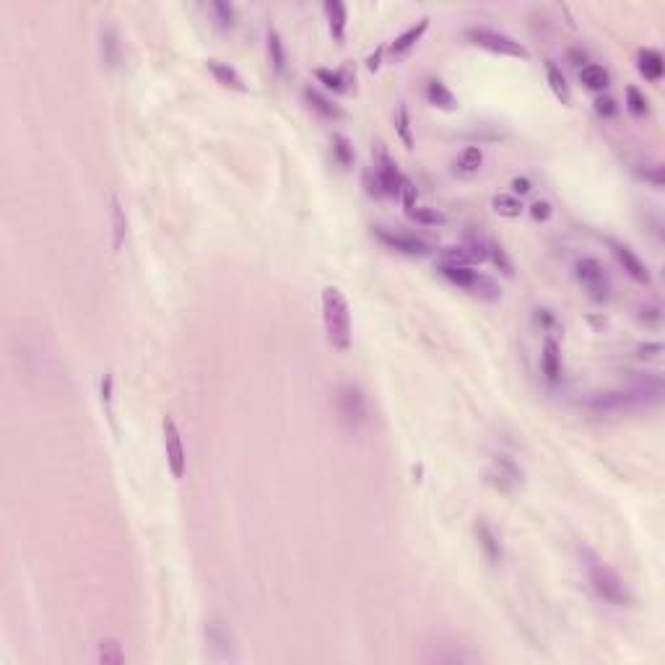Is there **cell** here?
<instances>
[{
    "label": "cell",
    "instance_id": "obj_22",
    "mask_svg": "<svg viewBox=\"0 0 665 665\" xmlns=\"http://www.w3.org/2000/svg\"><path fill=\"white\" fill-rule=\"evenodd\" d=\"M579 81L582 86L590 89V91H603L611 84V73L598 63H587L585 68H579Z\"/></svg>",
    "mask_w": 665,
    "mask_h": 665
},
{
    "label": "cell",
    "instance_id": "obj_24",
    "mask_svg": "<svg viewBox=\"0 0 665 665\" xmlns=\"http://www.w3.org/2000/svg\"><path fill=\"white\" fill-rule=\"evenodd\" d=\"M491 208L499 216H504V219H517V216L525 211V206H522L520 198H515V195H507V193H496V195H494V198H491Z\"/></svg>",
    "mask_w": 665,
    "mask_h": 665
},
{
    "label": "cell",
    "instance_id": "obj_8",
    "mask_svg": "<svg viewBox=\"0 0 665 665\" xmlns=\"http://www.w3.org/2000/svg\"><path fill=\"white\" fill-rule=\"evenodd\" d=\"M338 411L351 426H361L369 421V408H366L364 393L356 385H341L338 387Z\"/></svg>",
    "mask_w": 665,
    "mask_h": 665
},
{
    "label": "cell",
    "instance_id": "obj_4",
    "mask_svg": "<svg viewBox=\"0 0 665 665\" xmlns=\"http://www.w3.org/2000/svg\"><path fill=\"white\" fill-rule=\"evenodd\" d=\"M465 39L471 44H476V47L496 52V55H507V58H520V60L530 58V50L525 44H520L509 34H501V31L484 29V26H471V29H465Z\"/></svg>",
    "mask_w": 665,
    "mask_h": 665
},
{
    "label": "cell",
    "instance_id": "obj_23",
    "mask_svg": "<svg viewBox=\"0 0 665 665\" xmlns=\"http://www.w3.org/2000/svg\"><path fill=\"white\" fill-rule=\"evenodd\" d=\"M120 58V42H117V31L112 26L101 29V63L107 68H115Z\"/></svg>",
    "mask_w": 665,
    "mask_h": 665
},
{
    "label": "cell",
    "instance_id": "obj_32",
    "mask_svg": "<svg viewBox=\"0 0 665 665\" xmlns=\"http://www.w3.org/2000/svg\"><path fill=\"white\" fill-rule=\"evenodd\" d=\"M489 260H491L496 268H499L504 276H515V265H512V260H509L507 250L501 247V244L496 242H489Z\"/></svg>",
    "mask_w": 665,
    "mask_h": 665
},
{
    "label": "cell",
    "instance_id": "obj_20",
    "mask_svg": "<svg viewBox=\"0 0 665 665\" xmlns=\"http://www.w3.org/2000/svg\"><path fill=\"white\" fill-rule=\"evenodd\" d=\"M546 81H549L551 91L556 94V99L561 101V104H569V101H572V89L566 84V76L561 73V68H559L554 60H546Z\"/></svg>",
    "mask_w": 665,
    "mask_h": 665
},
{
    "label": "cell",
    "instance_id": "obj_42",
    "mask_svg": "<svg viewBox=\"0 0 665 665\" xmlns=\"http://www.w3.org/2000/svg\"><path fill=\"white\" fill-rule=\"evenodd\" d=\"M512 190H515V193H520V195H525V193H530V190H533V185H530L528 177H515V179H512Z\"/></svg>",
    "mask_w": 665,
    "mask_h": 665
},
{
    "label": "cell",
    "instance_id": "obj_26",
    "mask_svg": "<svg viewBox=\"0 0 665 665\" xmlns=\"http://www.w3.org/2000/svg\"><path fill=\"white\" fill-rule=\"evenodd\" d=\"M481 164H484V151L479 149V146H468V149L460 151L458 161H455V166H458L463 174H476L481 169Z\"/></svg>",
    "mask_w": 665,
    "mask_h": 665
},
{
    "label": "cell",
    "instance_id": "obj_30",
    "mask_svg": "<svg viewBox=\"0 0 665 665\" xmlns=\"http://www.w3.org/2000/svg\"><path fill=\"white\" fill-rule=\"evenodd\" d=\"M626 109H629L634 117H644L650 112V101L636 86H626Z\"/></svg>",
    "mask_w": 665,
    "mask_h": 665
},
{
    "label": "cell",
    "instance_id": "obj_19",
    "mask_svg": "<svg viewBox=\"0 0 665 665\" xmlns=\"http://www.w3.org/2000/svg\"><path fill=\"white\" fill-rule=\"evenodd\" d=\"M265 42H268V58H271V65L273 71L279 73V76H286V63H289V55H286V44H284V39H281V34L276 29H268V36H265Z\"/></svg>",
    "mask_w": 665,
    "mask_h": 665
},
{
    "label": "cell",
    "instance_id": "obj_35",
    "mask_svg": "<svg viewBox=\"0 0 665 665\" xmlns=\"http://www.w3.org/2000/svg\"><path fill=\"white\" fill-rule=\"evenodd\" d=\"M112 219H115V247L122 244V236H125V216H122V208L117 195H112Z\"/></svg>",
    "mask_w": 665,
    "mask_h": 665
},
{
    "label": "cell",
    "instance_id": "obj_40",
    "mask_svg": "<svg viewBox=\"0 0 665 665\" xmlns=\"http://www.w3.org/2000/svg\"><path fill=\"white\" fill-rule=\"evenodd\" d=\"M639 177H644V179H650L652 185L655 187H663V166H652V169H644V172H639Z\"/></svg>",
    "mask_w": 665,
    "mask_h": 665
},
{
    "label": "cell",
    "instance_id": "obj_16",
    "mask_svg": "<svg viewBox=\"0 0 665 665\" xmlns=\"http://www.w3.org/2000/svg\"><path fill=\"white\" fill-rule=\"evenodd\" d=\"M325 16H328V29L330 36L338 44L346 39V26H349V11L341 0H325Z\"/></svg>",
    "mask_w": 665,
    "mask_h": 665
},
{
    "label": "cell",
    "instance_id": "obj_39",
    "mask_svg": "<svg viewBox=\"0 0 665 665\" xmlns=\"http://www.w3.org/2000/svg\"><path fill=\"white\" fill-rule=\"evenodd\" d=\"M364 187H366V195L382 198V187H379V179H377V174H374V169L364 172Z\"/></svg>",
    "mask_w": 665,
    "mask_h": 665
},
{
    "label": "cell",
    "instance_id": "obj_31",
    "mask_svg": "<svg viewBox=\"0 0 665 665\" xmlns=\"http://www.w3.org/2000/svg\"><path fill=\"white\" fill-rule=\"evenodd\" d=\"M211 14H214L216 24L221 26V29H231L236 21V14H234V6L231 3H224V0H216V3H211Z\"/></svg>",
    "mask_w": 665,
    "mask_h": 665
},
{
    "label": "cell",
    "instance_id": "obj_25",
    "mask_svg": "<svg viewBox=\"0 0 665 665\" xmlns=\"http://www.w3.org/2000/svg\"><path fill=\"white\" fill-rule=\"evenodd\" d=\"M330 151H333V159H336V164H341L344 169H349L351 164H354V159H356V154H354V146H351V141L346 136H341V133H336V136L330 138Z\"/></svg>",
    "mask_w": 665,
    "mask_h": 665
},
{
    "label": "cell",
    "instance_id": "obj_3",
    "mask_svg": "<svg viewBox=\"0 0 665 665\" xmlns=\"http://www.w3.org/2000/svg\"><path fill=\"white\" fill-rule=\"evenodd\" d=\"M436 271L442 273V279H447L452 284V286H460L465 289V291L476 294V296H481V299H499L501 296V289L494 284V279H489V276H484V273L473 271L471 265H452V263H439L436 265Z\"/></svg>",
    "mask_w": 665,
    "mask_h": 665
},
{
    "label": "cell",
    "instance_id": "obj_29",
    "mask_svg": "<svg viewBox=\"0 0 665 665\" xmlns=\"http://www.w3.org/2000/svg\"><path fill=\"white\" fill-rule=\"evenodd\" d=\"M315 76H317V81H320V84H325V89H330V91H336V94L349 91V81H346V76H344L341 71H330V68H317Z\"/></svg>",
    "mask_w": 665,
    "mask_h": 665
},
{
    "label": "cell",
    "instance_id": "obj_18",
    "mask_svg": "<svg viewBox=\"0 0 665 665\" xmlns=\"http://www.w3.org/2000/svg\"><path fill=\"white\" fill-rule=\"evenodd\" d=\"M304 99H307L309 107L315 109L320 117H325V120H341V117H344V109L338 107L336 101H330L328 96H322L317 89H312V86L304 89Z\"/></svg>",
    "mask_w": 665,
    "mask_h": 665
},
{
    "label": "cell",
    "instance_id": "obj_6",
    "mask_svg": "<svg viewBox=\"0 0 665 665\" xmlns=\"http://www.w3.org/2000/svg\"><path fill=\"white\" fill-rule=\"evenodd\" d=\"M372 234L377 236L379 242L385 244L387 250L403 252V255H429L431 244L426 239L416 234H408V231H395V229H385V226H374Z\"/></svg>",
    "mask_w": 665,
    "mask_h": 665
},
{
    "label": "cell",
    "instance_id": "obj_12",
    "mask_svg": "<svg viewBox=\"0 0 665 665\" xmlns=\"http://www.w3.org/2000/svg\"><path fill=\"white\" fill-rule=\"evenodd\" d=\"M473 533H476V541H479L481 551L486 554L489 561H491V564H501V559H504V549H501L499 533H496V530H494L484 517H479V520L473 522Z\"/></svg>",
    "mask_w": 665,
    "mask_h": 665
},
{
    "label": "cell",
    "instance_id": "obj_45",
    "mask_svg": "<svg viewBox=\"0 0 665 665\" xmlns=\"http://www.w3.org/2000/svg\"><path fill=\"white\" fill-rule=\"evenodd\" d=\"M109 398H112V374H107L104 382H101V401L109 403Z\"/></svg>",
    "mask_w": 665,
    "mask_h": 665
},
{
    "label": "cell",
    "instance_id": "obj_9",
    "mask_svg": "<svg viewBox=\"0 0 665 665\" xmlns=\"http://www.w3.org/2000/svg\"><path fill=\"white\" fill-rule=\"evenodd\" d=\"M374 166H377L374 174H377V179H379L382 195H387V198H401V185L406 177H403L398 164L390 159V154H387L382 146H377V164Z\"/></svg>",
    "mask_w": 665,
    "mask_h": 665
},
{
    "label": "cell",
    "instance_id": "obj_36",
    "mask_svg": "<svg viewBox=\"0 0 665 665\" xmlns=\"http://www.w3.org/2000/svg\"><path fill=\"white\" fill-rule=\"evenodd\" d=\"M416 198H419V190H416V185L411 182V179H403L401 185V201H403V208L406 211H411V208H416Z\"/></svg>",
    "mask_w": 665,
    "mask_h": 665
},
{
    "label": "cell",
    "instance_id": "obj_27",
    "mask_svg": "<svg viewBox=\"0 0 665 665\" xmlns=\"http://www.w3.org/2000/svg\"><path fill=\"white\" fill-rule=\"evenodd\" d=\"M408 216H411L416 224H421V226H442V224H447V216H444L442 211H436V208H429V206L411 208Z\"/></svg>",
    "mask_w": 665,
    "mask_h": 665
},
{
    "label": "cell",
    "instance_id": "obj_43",
    "mask_svg": "<svg viewBox=\"0 0 665 665\" xmlns=\"http://www.w3.org/2000/svg\"><path fill=\"white\" fill-rule=\"evenodd\" d=\"M382 55H385V47H377V50H374L372 55L366 58V68H369V71H377V68H379V60H382Z\"/></svg>",
    "mask_w": 665,
    "mask_h": 665
},
{
    "label": "cell",
    "instance_id": "obj_7",
    "mask_svg": "<svg viewBox=\"0 0 665 665\" xmlns=\"http://www.w3.org/2000/svg\"><path fill=\"white\" fill-rule=\"evenodd\" d=\"M161 431H164L166 463H169L172 476L179 481L187 471V458H185V444H182V436H179V429H177V424H174L172 416H164V421H161Z\"/></svg>",
    "mask_w": 665,
    "mask_h": 665
},
{
    "label": "cell",
    "instance_id": "obj_11",
    "mask_svg": "<svg viewBox=\"0 0 665 665\" xmlns=\"http://www.w3.org/2000/svg\"><path fill=\"white\" fill-rule=\"evenodd\" d=\"M611 250H614L616 260H619V265L626 271L629 279H634L636 284H650V268H647V263H644V260L631 250L629 244L611 239Z\"/></svg>",
    "mask_w": 665,
    "mask_h": 665
},
{
    "label": "cell",
    "instance_id": "obj_14",
    "mask_svg": "<svg viewBox=\"0 0 665 665\" xmlns=\"http://www.w3.org/2000/svg\"><path fill=\"white\" fill-rule=\"evenodd\" d=\"M429 21H431L429 16H424V19H419V21L414 24V26H408V29L403 31V34L395 36L393 42H390V47H387V52H390V55H393L395 60L403 58V55H408V52L414 50L416 44L421 42V36L426 34V29H429Z\"/></svg>",
    "mask_w": 665,
    "mask_h": 665
},
{
    "label": "cell",
    "instance_id": "obj_44",
    "mask_svg": "<svg viewBox=\"0 0 665 665\" xmlns=\"http://www.w3.org/2000/svg\"><path fill=\"white\" fill-rule=\"evenodd\" d=\"M569 63H572V65H582V68H585V65H587V52L569 50Z\"/></svg>",
    "mask_w": 665,
    "mask_h": 665
},
{
    "label": "cell",
    "instance_id": "obj_13",
    "mask_svg": "<svg viewBox=\"0 0 665 665\" xmlns=\"http://www.w3.org/2000/svg\"><path fill=\"white\" fill-rule=\"evenodd\" d=\"M541 372L549 379L551 385H559L561 382V374H564V364H561V346L554 336H546L544 351H541Z\"/></svg>",
    "mask_w": 665,
    "mask_h": 665
},
{
    "label": "cell",
    "instance_id": "obj_41",
    "mask_svg": "<svg viewBox=\"0 0 665 665\" xmlns=\"http://www.w3.org/2000/svg\"><path fill=\"white\" fill-rule=\"evenodd\" d=\"M663 354V344H644V346H639V359H655V356H660Z\"/></svg>",
    "mask_w": 665,
    "mask_h": 665
},
{
    "label": "cell",
    "instance_id": "obj_5",
    "mask_svg": "<svg viewBox=\"0 0 665 665\" xmlns=\"http://www.w3.org/2000/svg\"><path fill=\"white\" fill-rule=\"evenodd\" d=\"M574 276H577L579 286L585 289L587 296L595 301H608L611 299V279H608L606 265L598 258H579L574 263Z\"/></svg>",
    "mask_w": 665,
    "mask_h": 665
},
{
    "label": "cell",
    "instance_id": "obj_1",
    "mask_svg": "<svg viewBox=\"0 0 665 665\" xmlns=\"http://www.w3.org/2000/svg\"><path fill=\"white\" fill-rule=\"evenodd\" d=\"M322 322L328 344L338 351L351 349V307L338 286L322 289Z\"/></svg>",
    "mask_w": 665,
    "mask_h": 665
},
{
    "label": "cell",
    "instance_id": "obj_37",
    "mask_svg": "<svg viewBox=\"0 0 665 665\" xmlns=\"http://www.w3.org/2000/svg\"><path fill=\"white\" fill-rule=\"evenodd\" d=\"M551 214H554V208H551L549 201H536L530 206V216H533L536 221H549Z\"/></svg>",
    "mask_w": 665,
    "mask_h": 665
},
{
    "label": "cell",
    "instance_id": "obj_10",
    "mask_svg": "<svg viewBox=\"0 0 665 665\" xmlns=\"http://www.w3.org/2000/svg\"><path fill=\"white\" fill-rule=\"evenodd\" d=\"M486 481L491 486L501 489V491H512L522 484V471L517 468V463L507 455H496L486 473Z\"/></svg>",
    "mask_w": 665,
    "mask_h": 665
},
{
    "label": "cell",
    "instance_id": "obj_33",
    "mask_svg": "<svg viewBox=\"0 0 665 665\" xmlns=\"http://www.w3.org/2000/svg\"><path fill=\"white\" fill-rule=\"evenodd\" d=\"M99 660L104 665H120L122 660H125L120 642H115V639H101L99 642Z\"/></svg>",
    "mask_w": 665,
    "mask_h": 665
},
{
    "label": "cell",
    "instance_id": "obj_21",
    "mask_svg": "<svg viewBox=\"0 0 665 665\" xmlns=\"http://www.w3.org/2000/svg\"><path fill=\"white\" fill-rule=\"evenodd\" d=\"M426 99H429V104H434V107H439V109H447V112H452V109L458 107L455 94L444 86L439 79H429V81H426Z\"/></svg>",
    "mask_w": 665,
    "mask_h": 665
},
{
    "label": "cell",
    "instance_id": "obj_38",
    "mask_svg": "<svg viewBox=\"0 0 665 665\" xmlns=\"http://www.w3.org/2000/svg\"><path fill=\"white\" fill-rule=\"evenodd\" d=\"M660 317H663V312H660V304H644V307L639 309V320L647 322V325H658Z\"/></svg>",
    "mask_w": 665,
    "mask_h": 665
},
{
    "label": "cell",
    "instance_id": "obj_2",
    "mask_svg": "<svg viewBox=\"0 0 665 665\" xmlns=\"http://www.w3.org/2000/svg\"><path fill=\"white\" fill-rule=\"evenodd\" d=\"M582 559H585L587 579H590L593 590L601 595L603 601L611 603V606H626V603L631 601L629 590H626V585H624L621 579H619V574H616L611 566L603 564V561L595 556L593 551L585 549V551H582Z\"/></svg>",
    "mask_w": 665,
    "mask_h": 665
},
{
    "label": "cell",
    "instance_id": "obj_15",
    "mask_svg": "<svg viewBox=\"0 0 665 665\" xmlns=\"http://www.w3.org/2000/svg\"><path fill=\"white\" fill-rule=\"evenodd\" d=\"M636 71L642 73V76L650 81V84H658V81L663 79V73H665L663 52L655 50V47H642V50L636 52Z\"/></svg>",
    "mask_w": 665,
    "mask_h": 665
},
{
    "label": "cell",
    "instance_id": "obj_34",
    "mask_svg": "<svg viewBox=\"0 0 665 665\" xmlns=\"http://www.w3.org/2000/svg\"><path fill=\"white\" fill-rule=\"evenodd\" d=\"M595 112H598L603 120H611V117H616V112H619V104H616L614 96H606V94H601V96L595 99Z\"/></svg>",
    "mask_w": 665,
    "mask_h": 665
},
{
    "label": "cell",
    "instance_id": "obj_28",
    "mask_svg": "<svg viewBox=\"0 0 665 665\" xmlns=\"http://www.w3.org/2000/svg\"><path fill=\"white\" fill-rule=\"evenodd\" d=\"M395 133H398V138L403 141V146H406V149H414V133H411V115H408L406 101H401V104H398V109H395Z\"/></svg>",
    "mask_w": 665,
    "mask_h": 665
},
{
    "label": "cell",
    "instance_id": "obj_17",
    "mask_svg": "<svg viewBox=\"0 0 665 665\" xmlns=\"http://www.w3.org/2000/svg\"><path fill=\"white\" fill-rule=\"evenodd\" d=\"M208 71L214 73V79L221 84L224 89H234V91H247V86H244V81H242V76L231 68L229 63H221V60H208Z\"/></svg>",
    "mask_w": 665,
    "mask_h": 665
}]
</instances>
